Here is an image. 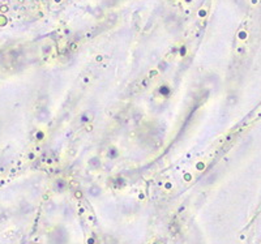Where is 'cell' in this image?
Segmentation results:
<instances>
[{
    "mask_svg": "<svg viewBox=\"0 0 261 244\" xmlns=\"http://www.w3.org/2000/svg\"><path fill=\"white\" fill-rule=\"evenodd\" d=\"M159 93L166 95V94H168V93H170V88H168V86H166V85H163V86H161V88H159Z\"/></svg>",
    "mask_w": 261,
    "mask_h": 244,
    "instance_id": "obj_2",
    "label": "cell"
},
{
    "mask_svg": "<svg viewBox=\"0 0 261 244\" xmlns=\"http://www.w3.org/2000/svg\"><path fill=\"white\" fill-rule=\"evenodd\" d=\"M109 155H110V157H116V155H118V151H116V149H114V147H112V149H111V154H109Z\"/></svg>",
    "mask_w": 261,
    "mask_h": 244,
    "instance_id": "obj_4",
    "label": "cell"
},
{
    "mask_svg": "<svg viewBox=\"0 0 261 244\" xmlns=\"http://www.w3.org/2000/svg\"><path fill=\"white\" fill-rule=\"evenodd\" d=\"M93 120V114L92 112H85L84 116L81 118V122L82 123H88V122H92Z\"/></svg>",
    "mask_w": 261,
    "mask_h": 244,
    "instance_id": "obj_1",
    "label": "cell"
},
{
    "mask_svg": "<svg viewBox=\"0 0 261 244\" xmlns=\"http://www.w3.org/2000/svg\"><path fill=\"white\" fill-rule=\"evenodd\" d=\"M90 193H92L93 196H97V195H99V193H101V189H99V187H92V188H90Z\"/></svg>",
    "mask_w": 261,
    "mask_h": 244,
    "instance_id": "obj_3",
    "label": "cell"
}]
</instances>
